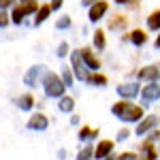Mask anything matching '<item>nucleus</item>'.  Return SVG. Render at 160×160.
Masks as SVG:
<instances>
[{
	"instance_id": "c85d7f7f",
	"label": "nucleus",
	"mask_w": 160,
	"mask_h": 160,
	"mask_svg": "<svg viewBox=\"0 0 160 160\" xmlns=\"http://www.w3.org/2000/svg\"><path fill=\"white\" fill-rule=\"evenodd\" d=\"M118 160H139V154H135V152H122V154H118Z\"/></svg>"
},
{
	"instance_id": "7ed1b4c3",
	"label": "nucleus",
	"mask_w": 160,
	"mask_h": 160,
	"mask_svg": "<svg viewBox=\"0 0 160 160\" xmlns=\"http://www.w3.org/2000/svg\"><path fill=\"white\" fill-rule=\"evenodd\" d=\"M38 4L37 0H30V2H17L15 7L11 9V22L13 24H24V19L28 17V15H37L38 11Z\"/></svg>"
},
{
	"instance_id": "20e7f679",
	"label": "nucleus",
	"mask_w": 160,
	"mask_h": 160,
	"mask_svg": "<svg viewBox=\"0 0 160 160\" xmlns=\"http://www.w3.org/2000/svg\"><path fill=\"white\" fill-rule=\"evenodd\" d=\"M71 71H73L75 79H79V81L88 83V79H90L92 71H90L86 64H83V58H81V49L71 51Z\"/></svg>"
},
{
	"instance_id": "f3484780",
	"label": "nucleus",
	"mask_w": 160,
	"mask_h": 160,
	"mask_svg": "<svg viewBox=\"0 0 160 160\" xmlns=\"http://www.w3.org/2000/svg\"><path fill=\"white\" fill-rule=\"evenodd\" d=\"M92 139H98V128H92V126H81L79 128V141H92Z\"/></svg>"
},
{
	"instance_id": "9d476101",
	"label": "nucleus",
	"mask_w": 160,
	"mask_h": 160,
	"mask_svg": "<svg viewBox=\"0 0 160 160\" xmlns=\"http://www.w3.org/2000/svg\"><path fill=\"white\" fill-rule=\"evenodd\" d=\"M139 79L145 81V83H158V77H160V68L156 64H148L143 68H139Z\"/></svg>"
},
{
	"instance_id": "9b49d317",
	"label": "nucleus",
	"mask_w": 160,
	"mask_h": 160,
	"mask_svg": "<svg viewBox=\"0 0 160 160\" xmlns=\"http://www.w3.org/2000/svg\"><path fill=\"white\" fill-rule=\"evenodd\" d=\"M113 148H115V143H113L111 139H102V141H98V145L94 148V158L96 160H105L107 156L113 154Z\"/></svg>"
},
{
	"instance_id": "a211bd4d",
	"label": "nucleus",
	"mask_w": 160,
	"mask_h": 160,
	"mask_svg": "<svg viewBox=\"0 0 160 160\" xmlns=\"http://www.w3.org/2000/svg\"><path fill=\"white\" fill-rule=\"evenodd\" d=\"M92 45H94V49L102 51L107 47V38H105V30H94V34H92Z\"/></svg>"
},
{
	"instance_id": "f257e3e1",
	"label": "nucleus",
	"mask_w": 160,
	"mask_h": 160,
	"mask_svg": "<svg viewBox=\"0 0 160 160\" xmlns=\"http://www.w3.org/2000/svg\"><path fill=\"white\" fill-rule=\"evenodd\" d=\"M111 113L115 118H120L122 122H141L145 118L143 113V105H135L132 100H118L113 107H111Z\"/></svg>"
},
{
	"instance_id": "a878e982",
	"label": "nucleus",
	"mask_w": 160,
	"mask_h": 160,
	"mask_svg": "<svg viewBox=\"0 0 160 160\" xmlns=\"http://www.w3.org/2000/svg\"><path fill=\"white\" fill-rule=\"evenodd\" d=\"M56 28H58V30H66V28H71V15H62V17H58Z\"/></svg>"
},
{
	"instance_id": "4468645a",
	"label": "nucleus",
	"mask_w": 160,
	"mask_h": 160,
	"mask_svg": "<svg viewBox=\"0 0 160 160\" xmlns=\"http://www.w3.org/2000/svg\"><path fill=\"white\" fill-rule=\"evenodd\" d=\"M15 105H17L22 111H30L32 107H37V98H34L32 92H26V94H22V96H17Z\"/></svg>"
},
{
	"instance_id": "412c9836",
	"label": "nucleus",
	"mask_w": 160,
	"mask_h": 160,
	"mask_svg": "<svg viewBox=\"0 0 160 160\" xmlns=\"http://www.w3.org/2000/svg\"><path fill=\"white\" fill-rule=\"evenodd\" d=\"M126 17L124 15H113L109 22H107V26H109V30H122V28H126Z\"/></svg>"
},
{
	"instance_id": "6e6552de",
	"label": "nucleus",
	"mask_w": 160,
	"mask_h": 160,
	"mask_svg": "<svg viewBox=\"0 0 160 160\" xmlns=\"http://www.w3.org/2000/svg\"><path fill=\"white\" fill-rule=\"evenodd\" d=\"M81 58H83V64H86L92 73H98L100 71V58L94 53L92 47H81Z\"/></svg>"
},
{
	"instance_id": "1a4fd4ad",
	"label": "nucleus",
	"mask_w": 160,
	"mask_h": 160,
	"mask_svg": "<svg viewBox=\"0 0 160 160\" xmlns=\"http://www.w3.org/2000/svg\"><path fill=\"white\" fill-rule=\"evenodd\" d=\"M160 98V86L158 83H145V88H141V102L149 105V102H156Z\"/></svg>"
},
{
	"instance_id": "4c0bfd02",
	"label": "nucleus",
	"mask_w": 160,
	"mask_h": 160,
	"mask_svg": "<svg viewBox=\"0 0 160 160\" xmlns=\"http://www.w3.org/2000/svg\"><path fill=\"white\" fill-rule=\"evenodd\" d=\"M154 45H156V47H158V49H160V34H158V37H156V43H154Z\"/></svg>"
},
{
	"instance_id": "2f4dec72",
	"label": "nucleus",
	"mask_w": 160,
	"mask_h": 160,
	"mask_svg": "<svg viewBox=\"0 0 160 160\" xmlns=\"http://www.w3.org/2000/svg\"><path fill=\"white\" fill-rule=\"evenodd\" d=\"M148 141H152V143H154V141H160V128H156V130H152V132H149Z\"/></svg>"
},
{
	"instance_id": "b1692460",
	"label": "nucleus",
	"mask_w": 160,
	"mask_h": 160,
	"mask_svg": "<svg viewBox=\"0 0 160 160\" xmlns=\"http://www.w3.org/2000/svg\"><path fill=\"white\" fill-rule=\"evenodd\" d=\"M60 79L64 81V86H66V88L73 86L75 75H73V71H71V66H62V75H60Z\"/></svg>"
},
{
	"instance_id": "6ab92c4d",
	"label": "nucleus",
	"mask_w": 160,
	"mask_h": 160,
	"mask_svg": "<svg viewBox=\"0 0 160 160\" xmlns=\"http://www.w3.org/2000/svg\"><path fill=\"white\" fill-rule=\"evenodd\" d=\"M141 152H143L141 160H156V158H158V154H156V149H154V143H152V141H143V143H141Z\"/></svg>"
},
{
	"instance_id": "473e14b6",
	"label": "nucleus",
	"mask_w": 160,
	"mask_h": 160,
	"mask_svg": "<svg viewBox=\"0 0 160 160\" xmlns=\"http://www.w3.org/2000/svg\"><path fill=\"white\" fill-rule=\"evenodd\" d=\"M62 2H64V0H49V4H51V11H58V9L62 7Z\"/></svg>"
},
{
	"instance_id": "e433bc0d",
	"label": "nucleus",
	"mask_w": 160,
	"mask_h": 160,
	"mask_svg": "<svg viewBox=\"0 0 160 160\" xmlns=\"http://www.w3.org/2000/svg\"><path fill=\"white\" fill-rule=\"evenodd\" d=\"M105 160H118V154H111V156H107Z\"/></svg>"
},
{
	"instance_id": "f8f14e48",
	"label": "nucleus",
	"mask_w": 160,
	"mask_h": 160,
	"mask_svg": "<svg viewBox=\"0 0 160 160\" xmlns=\"http://www.w3.org/2000/svg\"><path fill=\"white\" fill-rule=\"evenodd\" d=\"M26 126H28L30 130H47V126H49V118H47L45 113H32Z\"/></svg>"
},
{
	"instance_id": "5701e85b",
	"label": "nucleus",
	"mask_w": 160,
	"mask_h": 160,
	"mask_svg": "<svg viewBox=\"0 0 160 160\" xmlns=\"http://www.w3.org/2000/svg\"><path fill=\"white\" fill-rule=\"evenodd\" d=\"M148 22V28L149 30H160V9L154 13H149V17L145 19Z\"/></svg>"
},
{
	"instance_id": "f704fd0d",
	"label": "nucleus",
	"mask_w": 160,
	"mask_h": 160,
	"mask_svg": "<svg viewBox=\"0 0 160 160\" xmlns=\"http://www.w3.org/2000/svg\"><path fill=\"white\" fill-rule=\"evenodd\" d=\"M71 124H73V126H77V124H79V118H77V115H73V118H71Z\"/></svg>"
},
{
	"instance_id": "4be33fe9",
	"label": "nucleus",
	"mask_w": 160,
	"mask_h": 160,
	"mask_svg": "<svg viewBox=\"0 0 160 160\" xmlns=\"http://www.w3.org/2000/svg\"><path fill=\"white\" fill-rule=\"evenodd\" d=\"M88 83L94 86V88H102V86L109 83V79H107L102 73H92V75H90V79H88Z\"/></svg>"
},
{
	"instance_id": "c756f323",
	"label": "nucleus",
	"mask_w": 160,
	"mask_h": 160,
	"mask_svg": "<svg viewBox=\"0 0 160 160\" xmlns=\"http://www.w3.org/2000/svg\"><path fill=\"white\" fill-rule=\"evenodd\" d=\"M17 4V0H0V11H9Z\"/></svg>"
},
{
	"instance_id": "f03ea898",
	"label": "nucleus",
	"mask_w": 160,
	"mask_h": 160,
	"mask_svg": "<svg viewBox=\"0 0 160 160\" xmlns=\"http://www.w3.org/2000/svg\"><path fill=\"white\" fill-rule=\"evenodd\" d=\"M41 86H43V92H45V96H47V98H58V100L64 96V90H66L64 81L60 79V75L51 73V71L43 77Z\"/></svg>"
},
{
	"instance_id": "cd10ccee",
	"label": "nucleus",
	"mask_w": 160,
	"mask_h": 160,
	"mask_svg": "<svg viewBox=\"0 0 160 160\" xmlns=\"http://www.w3.org/2000/svg\"><path fill=\"white\" fill-rule=\"evenodd\" d=\"M9 24H11V13L0 11V28H7Z\"/></svg>"
},
{
	"instance_id": "bb28decb",
	"label": "nucleus",
	"mask_w": 160,
	"mask_h": 160,
	"mask_svg": "<svg viewBox=\"0 0 160 160\" xmlns=\"http://www.w3.org/2000/svg\"><path fill=\"white\" fill-rule=\"evenodd\" d=\"M56 56H58V58H66V56H71V47H68V43H60Z\"/></svg>"
},
{
	"instance_id": "ddd939ff",
	"label": "nucleus",
	"mask_w": 160,
	"mask_h": 160,
	"mask_svg": "<svg viewBox=\"0 0 160 160\" xmlns=\"http://www.w3.org/2000/svg\"><path fill=\"white\" fill-rule=\"evenodd\" d=\"M118 94L122 96V100H132L137 94H141V90H139V83H122L118 86Z\"/></svg>"
},
{
	"instance_id": "aec40b11",
	"label": "nucleus",
	"mask_w": 160,
	"mask_h": 160,
	"mask_svg": "<svg viewBox=\"0 0 160 160\" xmlns=\"http://www.w3.org/2000/svg\"><path fill=\"white\" fill-rule=\"evenodd\" d=\"M58 109H60L62 113H73V109H75V98L64 94V96L58 100Z\"/></svg>"
},
{
	"instance_id": "2eb2a0df",
	"label": "nucleus",
	"mask_w": 160,
	"mask_h": 160,
	"mask_svg": "<svg viewBox=\"0 0 160 160\" xmlns=\"http://www.w3.org/2000/svg\"><path fill=\"white\" fill-rule=\"evenodd\" d=\"M126 41H130L132 45L141 47V45H145V43H148V32H145V30H141V28H135L132 32H128V34H126Z\"/></svg>"
},
{
	"instance_id": "423d86ee",
	"label": "nucleus",
	"mask_w": 160,
	"mask_h": 160,
	"mask_svg": "<svg viewBox=\"0 0 160 160\" xmlns=\"http://www.w3.org/2000/svg\"><path fill=\"white\" fill-rule=\"evenodd\" d=\"M156 128H158V115H154V113H152V115H145L141 122L137 124L135 132L139 137H143V135H149V132H152V130H156Z\"/></svg>"
},
{
	"instance_id": "58836bf2",
	"label": "nucleus",
	"mask_w": 160,
	"mask_h": 160,
	"mask_svg": "<svg viewBox=\"0 0 160 160\" xmlns=\"http://www.w3.org/2000/svg\"><path fill=\"white\" fill-rule=\"evenodd\" d=\"M22 2H30V0H22Z\"/></svg>"
},
{
	"instance_id": "c9c22d12",
	"label": "nucleus",
	"mask_w": 160,
	"mask_h": 160,
	"mask_svg": "<svg viewBox=\"0 0 160 160\" xmlns=\"http://www.w3.org/2000/svg\"><path fill=\"white\" fill-rule=\"evenodd\" d=\"M115 4H128V2H132V0H113Z\"/></svg>"
},
{
	"instance_id": "0eeeda50",
	"label": "nucleus",
	"mask_w": 160,
	"mask_h": 160,
	"mask_svg": "<svg viewBox=\"0 0 160 160\" xmlns=\"http://www.w3.org/2000/svg\"><path fill=\"white\" fill-rule=\"evenodd\" d=\"M109 11V2L107 0H100L96 4H92L90 9H88V19L92 22V24H98V19H102L105 15Z\"/></svg>"
},
{
	"instance_id": "7c9ffc66",
	"label": "nucleus",
	"mask_w": 160,
	"mask_h": 160,
	"mask_svg": "<svg viewBox=\"0 0 160 160\" xmlns=\"http://www.w3.org/2000/svg\"><path fill=\"white\" fill-rule=\"evenodd\" d=\"M128 137H130V130L128 128H122V130H118V139L115 141H126Z\"/></svg>"
},
{
	"instance_id": "72a5a7b5",
	"label": "nucleus",
	"mask_w": 160,
	"mask_h": 160,
	"mask_svg": "<svg viewBox=\"0 0 160 160\" xmlns=\"http://www.w3.org/2000/svg\"><path fill=\"white\" fill-rule=\"evenodd\" d=\"M96 2H100V0H81V7H92V4H96Z\"/></svg>"
},
{
	"instance_id": "39448f33",
	"label": "nucleus",
	"mask_w": 160,
	"mask_h": 160,
	"mask_svg": "<svg viewBox=\"0 0 160 160\" xmlns=\"http://www.w3.org/2000/svg\"><path fill=\"white\" fill-rule=\"evenodd\" d=\"M49 73V68L45 66V64H32L24 75V83L28 88H37L38 81H43V77Z\"/></svg>"
},
{
	"instance_id": "393cba45",
	"label": "nucleus",
	"mask_w": 160,
	"mask_h": 160,
	"mask_svg": "<svg viewBox=\"0 0 160 160\" xmlns=\"http://www.w3.org/2000/svg\"><path fill=\"white\" fill-rule=\"evenodd\" d=\"M77 160H94V148L92 145H86L83 149H79Z\"/></svg>"
},
{
	"instance_id": "dca6fc26",
	"label": "nucleus",
	"mask_w": 160,
	"mask_h": 160,
	"mask_svg": "<svg viewBox=\"0 0 160 160\" xmlns=\"http://www.w3.org/2000/svg\"><path fill=\"white\" fill-rule=\"evenodd\" d=\"M49 15H51V4H49V2H43V4L38 7L37 15H34V26H41Z\"/></svg>"
}]
</instances>
